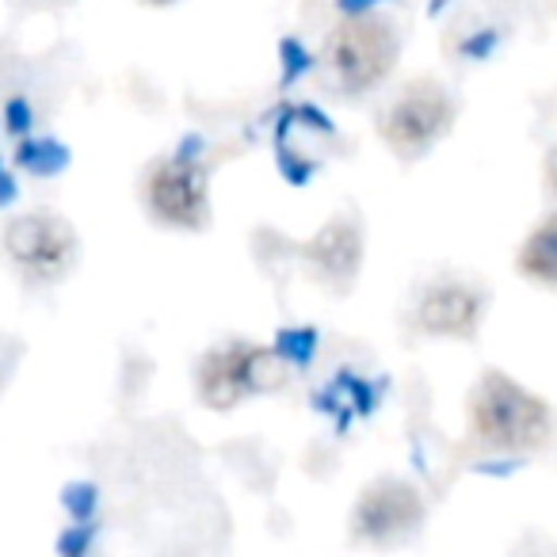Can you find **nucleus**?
<instances>
[{
  "label": "nucleus",
  "mask_w": 557,
  "mask_h": 557,
  "mask_svg": "<svg viewBox=\"0 0 557 557\" xmlns=\"http://www.w3.org/2000/svg\"><path fill=\"white\" fill-rule=\"evenodd\" d=\"M401 42L397 32L382 16L359 12V16H344L333 32L325 35L318 54V70L333 92L341 96H367L389 77L397 65Z\"/></svg>",
  "instance_id": "f257e3e1"
},
{
  "label": "nucleus",
  "mask_w": 557,
  "mask_h": 557,
  "mask_svg": "<svg viewBox=\"0 0 557 557\" xmlns=\"http://www.w3.org/2000/svg\"><path fill=\"white\" fill-rule=\"evenodd\" d=\"M287 363L252 341H225L210 348L195 367V394L207 409H237L248 397L271 394L287 382Z\"/></svg>",
  "instance_id": "f03ea898"
},
{
  "label": "nucleus",
  "mask_w": 557,
  "mask_h": 557,
  "mask_svg": "<svg viewBox=\"0 0 557 557\" xmlns=\"http://www.w3.org/2000/svg\"><path fill=\"white\" fill-rule=\"evenodd\" d=\"M470 424L488 447L527 450L549 435V409L508 374L488 371L470 394Z\"/></svg>",
  "instance_id": "7ed1b4c3"
},
{
  "label": "nucleus",
  "mask_w": 557,
  "mask_h": 557,
  "mask_svg": "<svg viewBox=\"0 0 557 557\" xmlns=\"http://www.w3.org/2000/svg\"><path fill=\"white\" fill-rule=\"evenodd\" d=\"M455 96L440 81H409L379 111V138L397 161L412 164L435 149L455 123Z\"/></svg>",
  "instance_id": "20e7f679"
},
{
  "label": "nucleus",
  "mask_w": 557,
  "mask_h": 557,
  "mask_svg": "<svg viewBox=\"0 0 557 557\" xmlns=\"http://www.w3.org/2000/svg\"><path fill=\"white\" fill-rule=\"evenodd\" d=\"M4 252L32 287H54L77 268L81 240L70 218L54 210H27L4 225Z\"/></svg>",
  "instance_id": "39448f33"
},
{
  "label": "nucleus",
  "mask_w": 557,
  "mask_h": 557,
  "mask_svg": "<svg viewBox=\"0 0 557 557\" xmlns=\"http://www.w3.org/2000/svg\"><path fill=\"white\" fill-rule=\"evenodd\" d=\"M141 202L146 214L164 230L199 233L210 222V184L207 172L184 157H161L146 172L141 184Z\"/></svg>",
  "instance_id": "423d86ee"
},
{
  "label": "nucleus",
  "mask_w": 557,
  "mask_h": 557,
  "mask_svg": "<svg viewBox=\"0 0 557 557\" xmlns=\"http://www.w3.org/2000/svg\"><path fill=\"white\" fill-rule=\"evenodd\" d=\"M420 523H424L420 496L401 481H379L359 496L356 516H351V527H356L351 534L374 542V546H389V542L409 539Z\"/></svg>",
  "instance_id": "0eeeda50"
},
{
  "label": "nucleus",
  "mask_w": 557,
  "mask_h": 557,
  "mask_svg": "<svg viewBox=\"0 0 557 557\" xmlns=\"http://www.w3.org/2000/svg\"><path fill=\"white\" fill-rule=\"evenodd\" d=\"M485 318V295L462 278H440L428 290H420L412 306V325L428 336H455L470 341Z\"/></svg>",
  "instance_id": "6e6552de"
},
{
  "label": "nucleus",
  "mask_w": 557,
  "mask_h": 557,
  "mask_svg": "<svg viewBox=\"0 0 557 557\" xmlns=\"http://www.w3.org/2000/svg\"><path fill=\"white\" fill-rule=\"evenodd\" d=\"M298 260L310 268V275L321 287L344 295V290H351L359 263H363V233L351 218H329L318 237L298 245Z\"/></svg>",
  "instance_id": "1a4fd4ad"
},
{
  "label": "nucleus",
  "mask_w": 557,
  "mask_h": 557,
  "mask_svg": "<svg viewBox=\"0 0 557 557\" xmlns=\"http://www.w3.org/2000/svg\"><path fill=\"white\" fill-rule=\"evenodd\" d=\"M519 271L527 278H539L546 287H557V214L546 218L519 248Z\"/></svg>",
  "instance_id": "9d476101"
},
{
  "label": "nucleus",
  "mask_w": 557,
  "mask_h": 557,
  "mask_svg": "<svg viewBox=\"0 0 557 557\" xmlns=\"http://www.w3.org/2000/svg\"><path fill=\"white\" fill-rule=\"evenodd\" d=\"M546 180H549V187H554V195H557V149L549 153V161H546Z\"/></svg>",
  "instance_id": "9b49d317"
},
{
  "label": "nucleus",
  "mask_w": 557,
  "mask_h": 557,
  "mask_svg": "<svg viewBox=\"0 0 557 557\" xmlns=\"http://www.w3.org/2000/svg\"><path fill=\"white\" fill-rule=\"evenodd\" d=\"M146 4H176V0H146Z\"/></svg>",
  "instance_id": "f8f14e48"
}]
</instances>
